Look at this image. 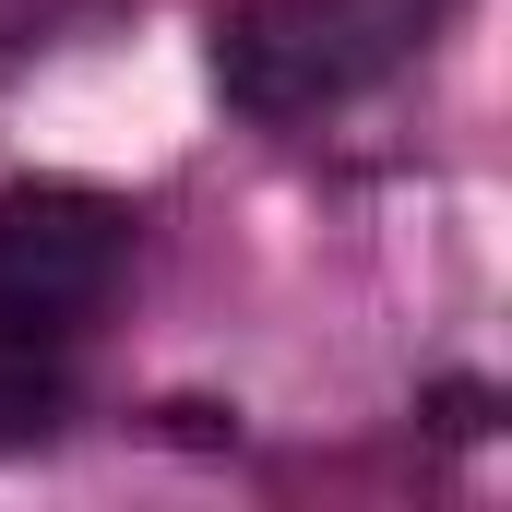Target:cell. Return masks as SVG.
I'll return each instance as SVG.
<instances>
[{"instance_id": "cell-1", "label": "cell", "mask_w": 512, "mask_h": 512, "mask_svg": "<svg viewBox=\"0 0 512 512\" xmlns=\"http://www.w3.org/2000/svg\"><path fill=\"white\" fill-rule=\"evenodd\" d=\"M131 274V215L84 179H12L0 191V453L48 441L72 417V370L96 310Z\"/></svg>"}, {"instance_id": "cell-2", "label": "cell", "mask_w": 512, "mask_h": 512, "mask_svg": "<svg viewBox=\"0 0 512 512\" xmlns=\"http://www.w3.org/2000/svg\"><path fill=\"white\" fill-rule=\"evenodd\" d=\"M441 12L453 0H227L215 12V96L239 120L286 131L310 108H346L393 60H417Z\"/></svg>"}, {"instance_id": "cell-3", "label": "cell", "mask_w": 512, "mask_h": 512, "mask_svg": "<svg viewBox=\"0 0 512 512\" xmlns=\"http://www.w3.org/2000/svg\"><path fill=\"white\" fill-rule=\"evenodd\" d=\"M429 405H441V429H465V441L489 429V382H441V393H429Z\"/></svg>"}]
</instances>
